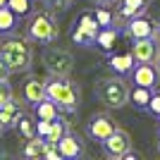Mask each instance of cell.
<instances>
[{
	"mask_svg": "<svg viewBox=\"0 0 160 160\" xmlns=\"http://www.w3.org/2000/svg\"><path fill=\"white\" fill-rule=\"evenodd\" d=\"M46 81V98L53 100L60 112H77L81 105V88L69 74H48Z\"/></svg>",
	"mask_w": 160,
	"mask_h": 160,
	"instance_id": "6da1fadb",
	"label": "cell"
},
{
	"mask_svg": "<svg viewBox=\"0 0 160 160\" xmlns=\"http://www.w3.org/2000/svg\"><path fill=\"white\" fill-rule=\"evenodd\" d=\"M0 60L10 67V72H29L33 65V43L27 36H7L0 41Z\"/></svg>",
	"mask_w": 160,
	"mask_h": 160,
	"instance_id": "7a4b0ae2",
	"label": "cell"
},
{
	"mask_svg": "<svg viewBox=\"0 0 160 160\" xmlns=\"http://www.w3.org/2000/svg\"><path fill=\"white\" fill-rule=\"evenodd\" d=\"M93 91H96V98H98L105 108H112V110L124 108L127 100H129V84L122 79L120 74L100 77V79L96 81Z\"/></svg>",
	"mask_w": 160,
	"mask_h": 160,
	"instance_id": "3957f363",
	"label": "cell"
},
{
	"mask_svg": "<svg viewBox=\"0 0 160 160\" xmlns=\"http://www.w3.org/2000/svg\"><path fill=\"white\" fill-rule=\"evenodd\" d=\"M27 38L31 43H41V46L55 43L60 38V27H58L55 17L48 10H41V12L31 14V19L27 24Z\"/></svg>",
	"mask_w": 160,
	"mask_h": 160,
	"instance_id": "277c9868",
	"label": "cell"
},
{
	"mask_svg": "<svg viewBox=\"0 0 160 160\" xmlns=\"http://www.w3.org/2000/svg\"><path fill=\"white\" fill-rule=\"evenodd\" d=\"M41 62L48 69V74H72V69H74L72 53L60 46H53V43H48L46 50L41 53Z\"/></svg>",
	"mask_w": 160,
	"mask_h": 160,
	"instance_id": "5b68a950",
	"label": "cell"
},
{
	"mask_svg": "<svg viewBox=\"0 0 160 160\" xmlns=\"http://www.w3.org/2000/svg\"><path fill=\"white\" fill-rule=\"evenodd\" d=\"M122 33L127 36L129 41H136V38H158V19L148 17L146 12L139 14V17H132L122 24Z\"/></svg>",
	"mask_w": 160,
	"mask_h": 160,
	"instance_id": "8992f818",
	"label": "cell"
},
{
	"mask_svg": "<svg viewBox=\"0 0 160 160\" xmlns=\"http://www.w3.org/2000/svg\"><path fill=\"white\" fill-rule=\"evenodd\" d=\"M117 127H120V124L115 122L112 115H108V112H93L91 117H88V122H86V136L91 141L103 143V141H105Z\"/></svg>",
	"mask_w": 160,
	"mask_h": 160,
	"instance_id": "52a82bcc",
	"label": "cell"
},
{
	"mask_svg": "<svg viewBox=\"0 0 160 160\" xmlns=\"http://www.w3.org/2000/svg\"><path fill=\"white\" fill-rule=\"evenodd\" d=\"M98 22L93 19V14L86 12V14H81L79 22L72 27V33H69V38H72V43H77V46L81 48H88V46H93V41H96V33H98Z\"/></svg>",
	"mask_w": 160,
	"mask_h": 160,
	"instance_id": "ba28073f",
	"label": "cell"
},
{
	"mask_svg": "<svg viewBox=\"0 0 160 160\" xmlns=\"http://www.w3.org/2000/svg\"><path fill=\"white\" fill-rule=\"evenodd\" d=\"M58 151H60L62 158L67 160H79L86 155V141L79 132H74L72 127L62 134V139L58 141Z\"/></svg>",
	"mask_w": 160,
	"mask_h": 160,
	"instance_id": "9c48e42d",
	"label": "cell"
},
{
	"mask_svg": "<svg viewBox=\"0 0 160 160\" xmlns=\"http://www.w3.org/2000/svg\"><path fill=\"white\" fill-rule=\"evenodd\" d=\"M100 146H103V153H105V158L120 160L122 155H124L129 148H132V136H129L124 129L117 127L105 141H103V143H100Z\"/></svg>",
	"mask_w": 160,
	"mask_h": 160,
	"instance_id": "30bf717a",
	"label": "cell"
},
{
	"mask_svg": "<svg viewBox=\"0 0 160 160\" xmlns=\"http://www.w3.org/2000/svg\"><path fill=\"white\" fill-rule=\"evenodd\" d=\"M129 74H132V84H136V86H148V88L160 86V72L153 62H136Z\"/></svg>",
	"mask_w": 160,
	"mask_h": 160,
	"instance_id": "8fae6325",
	"label": "cell"
},
{
	"mask_svg": "<svg viewBox=\"0 0 160 160\" xmlns=\"http://www.w3.org/2000/svg\"><path fill=\"white\" fill-rule=\"evenodd\" d=\"M148 5H151V0H117L115 2V22L122 27L127 19L148 12Z\"/></svg>",
	"mask_w": 160,
	"mask_h": 160,
	"instance_id": "7c38bea8",
	"label": "cell"
},
{
	"mask_svg": "<svg viewBox=\"0 0 160 160\" xmlns=\"http://www.w3.org/2000/svg\"><path fill=\"white\" fill-rule=\"evenodd\" d=\"M158 38H136L132 41V48L129 53L134 58V65L136 62H153L155 55H158Z\"/></svg>",
	"mask_w": 160,
	"mask_h": 160,
	"instance_id": "4fadbf2b",
	"label": "cell"
},
{
	"mask_svg": "<svg viewBox=\"0 0 160 160\" xmlns=\"http://www.w3.org/2000/svg\"><path fill=\"white\" fill-rule=\"evenodd\" d=\"M43 98H46V81L38 74H29L22 84V100L29 103V105H36Z\"/></svg>",
	"mask_w": 160,
	"mask_h": 160,
	"instance_id": "5bb4252c",
	"label": "cell"
},
{
	"mask_svg": "<svg viewBox=\"0 0 160 160\" xmlns=\"http://www.w3.org/2000/svg\"><path fill=\"white\" fill-rule=\"evenodd\" d=\"M22 115H24V108H22V103L12 96L7 103L0 105V127H2V129L17 127V122H19Z\"/></svg>",
	"mask_w": 160,
	"mask_h": 160,
	"instance_id": "9a60e30c",
	"label": "cell"
},
{
	"mask_svg": "<svg viewBox=\"0 0 160 160\" xmlns=\"http://www.w3.org/2000/svg\"><path fill=\"white\" fill-rule=\"evenodd\" d=\"M120 36H122V31H120V27H117V24H112V27H100L98 33H96L93 46H98L103 53L110 55V53L115 50V46H117Z\"/></svg>",
	"mask_w": 160,
	"mask_h": 160,
	"instance_id": "2e32d148",
	"label": "cell"
},
{
	"mask_svg": "<svg viewBox=\"0 0 160 160\" xmlns=\"http://www.w3.org/2000/svg\"><path fill=\"white\" fill-rule=\"evenodd\" d=\"M108 67L112 69V74H120V77H124V74L132 72L134 67V58L132 53H110V58H108Z\"/></svg>",
	"mask_w": 160,
	"mask_h": 160,
	"instance_id": "e0dca14e",
	"label": "cell"
},
{
	"mask_svg": "<svg viewBox=\"0 0 160 160\" xmlns=\"http://www.w3.org/2000/svg\"><path fill=\"white\" fill-rule=\"evenodd\" d=\"M151 96H153V88H148V86H136V84H134V86H129V100H127V105L136 108V110H146Z\"/></svg>",
	"mask_w": 160,
	"mask_h": 160,
	"instance_id": "ac0fdd59",
	"label": "cell"
},
{
	"mask_svg": "<svg viewBox=\"0 0 160 160\" xmlns=\"http://www.w3.org/2000/svg\"><path fill=\"white\" fill-rule=\"evenodd\" d=\"M69 129V120H67L65 115L58 112V117H53L50 120V127H48V134H46V141H50V143H58V141L62 139V134Z\"/></svg>",
	"mask_w": 160,
	"mask_h": 160,
	"instance_id": "d6986e66",
	"label": "cell"
},
{
	"mask_svg": "<svg viewBox=\"0 0 160 160\" xmlns=\"http://www.w3.org/2000/svg\"><path fill=\"white\" fill-rule=\"evenodd\" d=\"M43 146H46V139H41V136H31V139L24 141L22 155H24V158H41V155H43Z\"/></svg>",
	"mask_w": 160,
	"mask_h": 160,
	"instance_id": "ffe728a7",
	"label": "cell"
},
{
	"mask_svg": "<svg viewBox=\"0 0 160 160\" xmlns=\"http://www.w3.org/2000/svg\"><path fill=\"white\" fill-rule=\"evenodd\" d=\"M33 110H36V117H38V120H48V122L53 120V117H58V112H60L58 105H55L53 100H48V98L38 100V103L33 105Z\"/></svg>",
	"mask_w": 160,
	"mask_h": 160,
	"instance_id": "44dd1931",
	"label": "cell"
},
{
	"mask_svg": "<svg viewBox=\"0 0 160 160\" xmlns=\"http://www.w3.org/2000/svg\"><path fill=\"white\" fill-rule=\"evenodd\" d=\"M17 14L10 10L7 5L0 7V33H12L14 29H17Z\"/></svg>",
	"mask_w": 160,
	"mask_h": 160,
	"instance_id": "7402d4cb",
	"label": "cell"
},
{
	"mask_svg": "<svg viewBox=\"0 0 160 160\" xmlns=\"http://www.w3.org/2000/svg\"><path fill=\"white\" fill-rule=\"evenodd\" d=\"M14 129L19 132L22 139L27 141V139H31V136H36V120H33L31 115L24 112V115L19 117V122H17V127H14Z\"/></svg>",
	"mask_w": 160,
	"mask_h": 160,
	"instance_id": "603a6c76",
	"label": "cell"
},
{
	"mask_svg": "<svg viewBox=\"0 0 160 160\" xmlns=\"http://www.w3.org/2000/svg\"><path fill=\"white\" fill-rule=\"evenodd\" d=\"M93 19L98 22V27H112V24H117V22H115V12L110 10V7H105V5L96 7Z\"/></svg>",
	"mask_w": 160,
	"mask_h": 160,
	"instance_id": "cb8c5ba5",
	"label": "cell"
},
{
	"mask_svg": "<svg viewBox=\"0 0 160 160\" xmlns=\"http://www.w3.org/2000/svg\"><path fill=\"white\" fill-rule=\"evenodd\" d=\"M7 7H10L17 17H27V14L33 12V2L31 0H7Z\"/></svg>",
	"mask_w": 160,
	"mask_h": 160,
	"instance_id": "d4e9b609",
	"label": "cell"
},
{
	"mask_svg": "<svg viewBox=\"0 0 160 160\" xmlns=\"http://www.w3.org/2000/svg\"><path fill=\"white\" fill-rule=\"evenodd\" d=\"M146 112L160 120V91L158 88H153V96H151V100H148V105H146Z\"/></svg>",
	"mask_w": 160,
	"mask_h": 160,
	"instance_id": "484cf974",
	"label": "cell"
},
{
	"mask_svg": "<svg viewBox=\"0 0 160 160\" xmlns=\"http://www.w3.org/2000/svg\"><path fill=\"white\" fill-rule=\"evenodd\" d=\"M41 158H48V160H62L60 151H58V143H50L46 141V146H43V155Z\"/></svg>",
	"mask_w": 160,
	"mask_h": 160,
	"instance_id": "4316f807",
	"label": "cell"
},
{
	"mask_svg": "<svg viewBox=\"0 0 160 160\" xmlns=\"http://www.w3.org/2000/svg\"><path fill=\"white\" fill-rule=\"evenodd\" d=\"M12 96H14V91H12V86H10V81H7V79H0V105L7 103Z\"/></svg>",
	"mask_w": 160,
	"mask_h": 160,
	"instance_id": "83f0119b",
	"label": "cell"
},
{
	"mask_svg": "<svg viewBox=\"0 0 160 160\" xmlns=\"http://www.w3.org/2000/svg\"><path fill=\"white\" fill-rule=\"evenodd\" d=\"M50 10H60V12H65L67 7H72V2L74 0H43Z\"/></svg>",
	"mask_w": 160,
	"mask_h": 160,
	"instance_id": "f1b7e54d",
	"label": "cell"
},
{
	"mask_svg": "<svg viewBox=\"0 0 160 160\" xmlns=\"http://www.w3.org/2000/svg\"><path fill=\"white\" fill-rule=\"evenodd\" d=\"M10 74H12V72H10V67L0 60V79H10Z\"/></svg>",
	"mask_w": 160,
	"mask_h": 160,
	"instance_id": "f546056e",
	"label": "cell"
},
{
	"mask_svg": "<svg viewBox=\"0 0 160 160\" xmlns=\"http://www.w3.org/2000/svg\"><path fill=\"white\" fill-rule=\"evenodd\" d=\"M91 2H93V5H105V7H112L115 2H117V0H91Z\"/></svg>",
	"mask_w": 160,
	"mask_h": 160,
	"instance_id": "4dcf8cb0",
	"label": "cell"
},
{
	"mask_svg": "<svg viewBox=\"0 0 160 160\" xmlns=\"http://www.w3.org/2000/svg\"><path fill=\"white\" fill-rule=\"evenodd\" d=\"M153 62H155V67H158V72H160V48H158V55H155Z\"/></svg>",
	"mask_w": 160,
	"mask_h": 160,
	"instance_id": "1f68e13d",
	"label": "cell"
},
{
	"mask_svg": "<svg viewBox=\"0 0 160 160\" xmlns=\"http://www.w3.org/2000/svg\"><path fill=\"white\" fill-rule=\"evenodd\" d=\"M158 151H160V129H158Z\"/></svg>",
	"mask_w": 160,
	"mask_h": 160,
	"instance_id": "d6a6232c",
	"label": "cell"
},
{
	"mask_svg": "<svg viewBox=\"0 0 160 160\" xmlns=\"http://www.w3.org/2000/svg\"><path fill=\"white\" fill-rule=\"evenodd\" d=\"M2 5H7V0H0V7H2Z\"/></svg>",
	"mask_w": 160,
	"mask_h": 160,
	"instance_id": "836d02e7",
	"label": "cell"
},
{
	"mask_svg": "<svg viewBox=\"0 0 160 160\" xmlns=\"http://www.w3.org/2000/svg\"><path fill=\"white\" fill-rule=\"evenodd\" d=\"M158 36H160V22H158Z\"/></svg>",
	"mask_w": 160,
	"mask_h": 160,
	"instance_id": "e575fe53",
	"label": "cell"
},
{
	"mask_svg": "<svg viewBox=\"0 0 160 160\" xmlns=\"http://www.w3.org/2000/svg\"><path fill=\"white\" fill-rule=\"evenodd\" d=\"M2 132H5V129H2V127H0V136H2Z\"/></svg>",
	"mask_w": 160,
	"mask_h": 160,
	"instance_id": "d590c367",
	"label": "cell"
},
{
	"mask_svg": "<svg viewBox=\"0 0 160 160\" xmlns=\"http://www.w3.org/2000/svg\"><path fill=\"white\" fill-rule=\"evenodd\" d=\"M158 129H160V122H158Z\"/></svg>",
	"mask_w": 160,
	"mask_h": 160,
	"instance_id": "8d00e7d4",
	"label": "cell"
}]
</instances>
